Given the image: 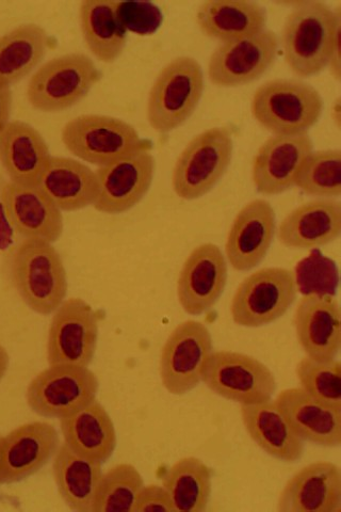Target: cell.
Instances as JSON below:
<instances>
[{
	"label": "cell",
	"mask_w": 341,
	"mask_h": 512,
	"mask_svg": "<svg viewBox=\"0 0 341 512\" xmlns=\"http://www.w3.org/2000/svg\"><path fill=\"white\" fill-rule=\"evenodd\" d=\"M341 7L333 10L323 2H301L292 7L284 23L280 45L289 70L308 78L328 68L337 32L341 30Z\"/></svg>",
	"instance_id": "obj_1"
},
{
	"label": "cell",
	"mask_w": 341,
	"mask_h": 512,
	"mask_svg": "<svg viewBox=\"0 0 341 512\" xmlns=\"http://www.w3.org/2000/svg\"><path fill=\"white\" fill-rule=\"evenodd\" d=\"M119 15L126 30L140 36L154 34L162 23L161 11L151 3L119 2Z\"/></svg>",
	"instance_id": "obj_36"
},
{
	"label": "cell",
	"mask_w": 341,
	"mask_h": 512,
	"mask_svg": "<svg viewBox=\"0 0 341 512\" xmlns=\"http://www.w3.org/2000/svg\"><path fill=\"white\" fill-rule=\"evenodd\" d=\"M313 151L314 143L307 133L272 135L254 156V187L266 197L279 196L296 187L300 170Z\"/></svg>",
	"instance_id": "obj_16"
},
{
	"label": "cell",
	"mask_w": 341,
	"mask_h": 512,
	"mask_svg": "<svg viewBox=\"0 0 341 512\" xmlns=\"http://www.w3.org/2000/svg\"><path fill=\"white\" fill-rule=\"evenodd\" d=\"M53 38L44 27L26 23L0 37V85L18 84L34 71L51 50Z\"/></svg>",
	"instance_id": "obj_31"
},
{
	"label": "cell",
	"mask_w": 341,
	"mask_h": 512,
	"mask_svg": "<svg viewBox=\"0 0 341 512\" xmlns=\"http://www.w3.org/2000/svg\"><path fill=\"white\" fill-rule=\"evenodd\" d=\"M297 341L305 356L336 359L341 349V309L330 294H305L294 315Z\"/></svg>",
	"instance_id": "obj_19"
},
{
	"label": "cell",
	"mask_w": 341,
	"mask_h": 512,
	"mask_svg": "<svg viewBox=\"0 0 341 512\" xmlns=\"http://www.w3.org/2000/svg\"><path fill=\"white\" fill-rule=\"evenodd\" d=\"M276 215L265 199H255L241 208L225 242V258L231 267L247 272L261 264L273 243Z\"/></svg>",
	"instance_id": "obj_18"
},
{
	"label": "cell",
	"mask_w": 341,
	"mask_h": 512,
	"mask_svg": "<svg viewBox=\"0 0 341 512\" xmlns=\"http://www.w3.org/2000/svg\"><path fill=\"white\" fill-rule=\"evenodd\" d=\"M274 402L303 440L324 447L341 444V409L329 406L299 388L283 390Z\"/></svg>",
	"instance_id": "obj_23"
},
{
	"label": "cell",
	"mask_w": 341,
	"mask_h": 512,
	"mask_svg": "<svg viewBox=\"0 0 341 512\" xmlns=\"http://www.w3.org/2000/svg\"><path fill=\"white\" fill-rule=\"evenodd\" d=\"M13 228L7 217L4 204L0 200V251L7 250L13 243Z\"/></svg>",
	"instance_id": "obj_39"
},
{
	"label": "cell",
	"mask_w": 341,
	"mask_h": 512,
	"mask_svg": "<svg viewBox=\"0 0 341 512\" xmlns=\"http://www.w3.org/2000/svg\"><path fill=\"white\" fill-rule=\"evenodd\" d=\"M229 279V263L221 248L205 243L187 256L177 279V299L191 316L213 309L225 291Z\"/></svg>",
	"instance_id": "obj_15"
},
{
	"label": "cell",
	"mask_w": 341,
	"mask_h": 512,
	"mask_svg": "<svg viewBox=\"0 0 341 512\" xmlns=\"http://www.w3.org/2000/svg\"><path fill=\"white\" fill-rule=\"evenodd\" d=\"M51 158L44 137L24 121H11L0 135V163L12 183L38 186Z\"/></svg>",
	"instance_id": "obj_24"
},
{
	"label": "cell",
	"mask_w": 341,
	"mask_h": 512,
	"mask_svg": "<svg viewBox=\"0 0 341 512\" xmlns=\"http://www.w3.org/2000/svg\"><path fill=\"white\" fill-rule=\"evenodd\" d=\"M214 352L213 336L198 320L177 325L162 346L159 375L162 386L172 395L182 396L202 382L205 366Z\"/></svg>",
	"instance_id": "obj_11"
},
{
	"label": "cell",
	"mask_w": 341,
	"mask_h": 512,
	"mask_svg": "<svg viewBox=\"0 0 341 512\" xmlns=\"http://www.w3.org/2000/svg\"><path fill=\"white\" fill-rule=\"evenodd\" d=\"M296 187L317 199L341 196V151H313L298 175Z\"/></svg>",
	"instance_id": "obj_34"
},
{
	"label": "cell",
	"mask_w": 341,
	"mask_h": 512,
	"mask_svg": "<svg viewBox=\"0 0 341 512\" xmlns=\"http://www.w3.org/2000/svg\"><path fill=\"white\" fill-rule=\"evenodd\" d=\"M156 170L152 150L127 154L95 171L97 196L93 207L107 215L131 211L151 189Z\"/></svg>",
	"instance_id": "obj_14"
},
{
	"label": "cell",
	"mask_w": 341,
	"mask_h": 512,
	"mask_svg": "<svg viewBox=\"0 0 341 512\" xmlns=\"http://www.w3.org/2000/svg\"><path fill=\"white\" fill-rule=\"evenodd\" d=\"M61 212L93 206L97 196L96 174L80 160L52 156L38 185Z\"/></svg>",
	"instance_id": "obj_28"
},
{
	"label": "cell",
	"mask_w": 341,
	"mask_h": 512,
	"mask_svg": "<svg viewBox=\"0 0 341 512\" xmlns=\"http://www.w3.org/2000/svg\"><path fill=\"white\" fill-rule=\"evenodd\" d=\"M61 141L83 162L103 167L140 150H152L150 141L141 138L126 121L104 115H81L63 126Z\"/></svg>",
	"instance_id": "obj_7"
},
{
	"label": "cell",
	"mask_w": 341,
	"mask_h": 512,
	"mask_svg": "<svg viewBox=\"0 0 341 512\" xmlns=\"http://www.w3.org/2000/svg\"><path fill=\"white\" fill-rule=\"evenodd\" d=\"M10 365V356L8 350L0 345V381L6 376Z\"/></svg>",
	"instance_id": "obj_40"
},
{
	"label": "cell",
	"mask_w": 341,
	"mask_h": 512,
	"mask_svg": "<svg viewBox=\"0 0 341 512\" xmlns=\"http://www.w3.org/2000/svg\"><path fill=\"white\" fill-rule=\"evenodd\" d=\"M205 90L200 62L193 57L172 59L161 69L146 102V120L159 134L184 125L197 110Z\"/></svg>",
	"instance_id": "obj_3"
},
{
	"label": "cell",
	"mask_w": 341,
	"mask_h": 512,
	"mask_svg": "<svg viewBox=\"0 0 341 512\" xmlns=\"http://www.w3.org/2000/svg\"><path fill=\"white\" fill-rule=\"evenodd\" d=\"M175 511L170 495L164 486L149 485L139 493L134 512Z\"/></svg>",
	"instance_id": "obj_37"
},
{
	"label": "cell",
	"mask_w": 341,
	"mask_h": 512,
	"mask_svg": "<svg viewBox=\"0 0 341 512\" xmlns=\"http://www.w3.org/2000/svg\"><path fill=\"white\" fill-rule=\"evenodd\" d=\"M280 46L279 36L269 29L220 43L208 61L210 83L218 88H237L255 82L273 67Z\"/></svg>",
	"instance_id": "obj_13"
},
{
	"label": "cell",
	"mask_w": 341,
	"mask_h": 512,
	"mask_svg": "<svg viewBox=\"0 0 341 512\" xmlns=\"http://www.w3.org/2000/svg\"><path fill=\"white\" fill-rule=\"evenodd\" d=\"M100 323V314L84 299L64 300L48 330V364L89 367L99 341Z\"/></svg>",
	"instance_id": "obj_12"
},
{
	"label": "cell",
	"mask_w": 341,
	"mask_h": 512,
	"mask_svg": "<svg viewBox=\"0 0 341 512\" xmlns=\"http://www.w3.org/2000/svg\"><path fill=\"white\" fill-rule=\"evenodd\" d=\"M202 382L214 394L240 406L269 402L276 391L275 376L264 362L232 350L211 354Z\"/></svg>",
	"instance_id": "obj_9"
},
{
	"label": "cell",
	"mask_w": 341,
	"mask_h": 512,
	"mask_svg": "<svg viewBox=\"0 0 341 512\" xmlns=\"http://www.w3.org/2000/svg\"><path fill=\"white\" fill-rule=\"evenodd\" d=\"M319 91L299 79L269 80L254 92L251 114L272 135L306 134L321 118Z\"/></svg>",
	"instance_id": "obj_4"
},
{
	"label": "cell",
	"mask_w": 341,
	"mask_h": 512,
	"mask_svg": "<svg viewBox=\"0 0 341 512\" xmlns=\"http://www.w3.org/2000/svg\"><path fill=\"white\" fill-rule=\"evenodd\" d=\"M144 480L131 463H120L103 473L92 512H134Z\"/></svg>",
	"instance_id": "obj_33"
},
{
	"label": "cell",
	"mask_w": 341,
	"mask_h": 512,
	"mask_svg": "<svg viewBox=\"0 0 341 512\" xmlns=\"http://www.w3.org/2000/svg\"><path fill=\"white\" fill-rule=\"evenodd\" d=\"M12 91L10 87L0 85V135L9 125L12 109Z\"/></svg>",
	"instance_id": "obj_38"
},
{
	"label": "cell",
	"mask_w": 341,
	"mask_h": 512,
	"mask_svg": "<svg viewBox=\"0 0 341 512\" xmlns=\"http://www.w3.org/2000/svg\"><path fill=\"white\" fill-rule=\"evenodd\" d=\"M103 463L81 456L67 443L60 444L54 457L53 474L60 498L71 510L92 512Z\"/></svg>",
	"instance_id": "obj_30"
},
{
	"label": "cell",
	"mask_w": 341,
	"mask_h": 512,
	"mask_svg": "<svg viewBox=\"0 0 341 512\" xmlns=\"http://www.w3.org/2000/svg\"><path fill=\"white\" fill-rule=\"evenodd\" d=\"M233 154L234 136L229 127H210L193 137L172 171L175 195L186 201L206 196L229 170Z\"/></svg>",
	"instance_id": "obj_5"
},
{
	"label": "cell",
	"mask_w": 341,
	"mask_h": 512,
	"mask_svg": "<svg viewBox=\"0 0 341 512\" xmlns=\"http://www.w3.org/2000/svg\"><path fill=\"white\" fill-rule=\"evenodd\" d=\"M60 444L57 429L47 422H31L10 431L0 441L3 485L38 473L55 457Z\"/></svg>",
	"instance_id": "obj_17"
},
{
	"label": "cell",
	"mask_w": 341,
	"mask_h": 512,
	"mask_svg": "<svg viewBox=\"0 0 341 512\" xmlns=\"http://www.w3.org/2000/svg\"><path fill=\"white\" fill-rule=\"evenodd\" d=\"M0 200L13 230L25 239H40L54 244L62 236V212L39 186L9 182L4 186Z\"/></svg>",
	"instance_id": "obj_20"
},
{
	"label": "cell",
	"mask_w": 341,
	"mask_h": 512,
	"mask_svg": "<svg viewBox=\"0 0 341 512\" xmlns=\"http://www.w3.org/2000/svg\"><path fill=\"white\" fill-rule=\"evenodd\" d=\"M202 34L221 43L251 37L267 29V10L246 0H209L196 13Z\"/></svg>",
	"instance_id": "obj_25"
},
{
	"label": "cell",
	"mask_w": 341,
	"mask_h": 512,
	"mask_svg": "<svg viewBox=\"0 0 341 512\" xmlns=\"http://www.w3.org/2000/svg\"><path fill=\"white\" fill-rule=\"evenodd\" d=\"M99 388L89 367L50 365L28 384L26 402L42 418L61 420L92 403Z\"/></svg>",
	"instance_id": "obj_10"
},
{
	"label": "cell",
	"mask_w": 341,
	"mask_h": 512,
	"mask_svg": "<svg viewBox=\"0 0 341 512\" xmlns=\"http://www.w3.org/2000/svg\"><path fill=\"white\" fill-rule=\"evenodd\" d=\"M0 441H2V436H0ZM3 485V482H2V469H0V486Z\"/></svg>",
	"instance_id": "obj_41"
},
{
	"label": "cell",
	"mask_w": 341,
	"mask_h": 512,
	"mask_svg": "<svg viewBox=\"0 0 341 512\" xmlns=\"http://www.w3.org/2000/svg\"><path fill=\"white\" fill-rule=\"evenodd\" d=\"M300 388L322 403L341 409V363L305 356L297 367Z\"/></svg>",
	"instance_id": "obj_35"
},
{
	"label": "cell",
	"mask_w": 341,
	"mask_h": 512,
	"mask_svg": "<svg viewBox=\"0 0 341 512\" xmlns=\"http://www.w3.org/2000/svg\"><path fill=\"white\" fill-rule=\"evenodd\" d=\"M296 272L283 267L256 270L243 280L232 298L230 312L243 328H261L282 318L298 298Z\"/></svg>",
	"instance_id": "obj_8"
},
{
	"label": "cell",
	"mask_w": 341,
	"mask_h": 512,
	"mask_svg": "<svg viewBox=\"0 0 341 512\" xmlns=\"http://www.w3.org/2000/svg\"><path fill=\"white\" fill-rule=\"evenodd\" d=\"M162 486L167 489L175 511L203 512L213 491V470L197 457H185L167 470Z\"/></svg>",
	"instance_id": "obj_32"
},
{
	"label": "cell",
	"mask_w": 341,
	"mask_h": 512,
	"mask_svg": "<svg viewBox=\"0 0 341 512\" xmlns=\"http://www.w3.org/2000/svg\"><path fill=\"white\" fill-rule=\"evenodd\" d=\"M240 416L249 437L269 456L288 463L302 457L303 440L273 399L262 404L240 406Z\"/></svg>",
	"instance_id": "obj_26"
},
{
	"label": "cell",
	"mask_w": 341,
	"mask_h": 512,
	"mask_svg": "<svg viewBox=\"0 0 341 512\" xmlns=\"http://www.w3.org/2000/svg\"><path fill=\"white\" fill-rule=\"evenodd\" d=\"M64 443L81 456L108 461L117 447V431L111 416L97 400L60 420Z\"/></svg>",
	"instance_id": "obj_27"
},
{
	"label": "cell",
	"mask_w": 341,
	"mask_h": 512,
	"mask_svg": "<svg viewBox=\"0 0 341 512\" xmlns=\"http://www.w3.org/2000/svg\"><path fill=\"white\" fill-rule=\"evenodd\" d=\"M341 235V203L316 199L303 203L281 222L280 243L291 250H313L332 244Z\"/></svg>",
	"instance_id": "obj_22"
},
{
	"label": "cell",
	"mask_w": 341,
	"mask_h": 512,
	"mask_svg": "<svg viewBox=\"0 0 341 512\" xmlns=\"http://www.w3.org/2000/svg\"><path fill=\"white\" fill-rule=\"evenodd\" d=\"M341 470L330 461H316L292 475L278 501L280 512H339Z\"/></svg>",
	"instance_id": "obj_21"
},
{
	"label": "cell",
	"mask_w": 341,
	"mask_h": 512,
	"mask_svg": "<svg viewBox=\"0 0 341 512\" xmlns=\"http://www.w3.org/2000/svg\"><path fill=\"white\" fill-rule=\"evenodd\" d=\"M78 16L89 52L100 62H116L125 50L128 34L120 19L119 2L83 0Z\"/></svg>",
	"instance_id": "obj_29"
},
{
	"label": "cell",
	"mask_w": 341,
	"mask_h": 512,
	"mask_svg": "<svg viewBox=\"0 0 341 512\" xmlns=\"http://www.w3.org/2000/svg\"><path fill=\"white\" fill-rule=\"evenodd\" d=\"M11 282L26 306L37 314H54L66 300L68 275L60 253L51 243L24 239L10 256Z\"/></svg>",
	"instance_id": "obj_2"
},
{
	"label": "cell",
	"mask_w": 341,
	"mask_h": 512,
	"mask_svg": "<svg viewBox=\"0 0 341 512\" xmlns=\"http://www.w3.org/2000/svg\"><path fill=\"white\" fill-rule=\"evenodd\" d=\"M102 78L103 73L86 54L62 55L48 60L31 76L27 101L38 111L56 114L83 101Z\"/></svg>",
	"instance_id": "obj_6"
}]
</instances>
